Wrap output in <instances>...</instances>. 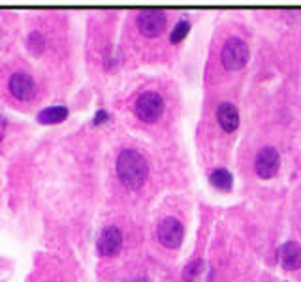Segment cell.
Here are the masks:
<instances>
[{
    "label": "cell",
    "instance_id": "cell-14",
    "mask_svg": "<svg viewBox=\"0 0 301 282\" xmlns=\"http://www.w3.org/2000/svg\"><path fill=\"white\" fill-rule=\"evenodd\" d=\"M188 32H190V21H186V19H181L177 25H175V29L172 31V34H170V42H172V43L183 42Z\"/></svg>",
    "mask_w": 301,
    "mask_h": 282
},
{
    "label": "cell",
    "instance_id": "cell-2",
    "mask_svg": "<svg viewBox=\"0 0 301 282\" xmlns=\"http://www.w3.org/2000/svg\"><path fill=\"white\" fill-rule=\"evenodd\" d=\"M249 57H251L249 45L237 36L228 38L226 43L222 45V51H221L222 64L230 72H237L241 68H245L247 62H249Z\"/></svg>",
    "mask_w": 301,
    "mask_h": 282
},
{
    "label": "cell",
    "instance_id": "cell-1",
    "mask_svg": "<svg viewBox=\"0 0 301 282\" xmlns=\"http://www.w3.org/2000/svg\"><path fill=\"white\" fill-rule=\"evenodd\" d=\"M117 175L121 183L130 188V190H138L142 188L149 177V164L145 156L140 154L134 149H124L117 156Z\"/></svg>",
    "mask_w": 301,
    "mask_h": 282
},
{
    "label": "cell",
    "instance_id": "cell-3",
    "mask_svg": "<svg viewBox=\"0 0 301 282\" xmlns=\"http://www.w3.org/2000/svg\"><path fill=\"white\" fill-rule=\"evenodd\" d=\"M134 113L142 123L154 124L164 113V98L154 91L143 92V94H140V98L135 100Z\"/></svg>",
    "mask_w": 301,
    "mask_h": 282
},
{
    "label": "cell",
    "instance_id": "cell-4",
    "mask_svg": "<svg viewBox=\"0 0 301 282\" xmlns=\"http://www.w3.org/2000/svg\"><path fill=\"white\" fill-rule=\"evenodd\" d=\"M156 237L162 246L179 248L184 239V228L181 220H177L175 216H166L164 220H160L158 228H156Z\"/></svg>",
    "mask_w": 301,
    "mask_h": 282
},
{
    "label": "cell",
    "instance_id": "cell-15",
    "mask_svg": "<svg viewBox=\"0 0 301 282\" xmlns=\"http://www.w3.org/2000/svg\"><path fill=\"white\" fill-rule=\"evenodd\" d=\"M203 271V262L202 260H192L190 264L183 269V278L184 282H194Z\"/></svg>",
    "mask_w": 301,
    "mask_h": 282
},
{
    "label": "cell",
    "instance_id": "cell-9",
    "mask_svg": "<svg viewBox=\"0 0 301 282\" xmlns=\"http://www.w3.org/2000/svg\"><path fill=\"white\" fill-rule=\"evenodd\" d=\"M216 123L226 134H234L239 126V109L232 102H222L216 107Z\"/></svg>",
    "mask_w": 301,
    "mask_h": 282
},
{
    "label": "cell",
    "instance_id": "cell-6",
    "mask_svg": "<svg viewBox=\"0 0 301 282\" xmlns=\"http://www.w3.org/2000/svg\"><path fill=\"white\" fill-rule=\"evenodd\" d=\"M281 167V154L275 147L260 149L256 162H254V172L260 179H273Z\"/></svg>",
    "mask_w": 301,
    "mask_h": 282
},
{
    "label": "cell",
    "instance_id": "cell-11",
    "mask_svg": "<svg viewBox=\"0 0 301 282\" xmlns=\"http://www.w3.org/2000/svg\"><path fill=\"white\" fill-rule=\"evenodd\" d=\"M36 119L40 124H61L68 119V107H64V105L45 107L38 113Z\"/></svg>",
    "mask_w": 301,
    "mask_h": 282
},
{
    "label": "cell",
    "instance_id": "cell-10",
    "mask_svg": "<svg viewBox=\"0 0 301 282\" xmlns=\"http://www.w3.org/2000/svg\"><path fill=\"white\" fill-rule=\"evenodd\" d=\"M279 264L284 271L301 269V246L295 241H286L279 248Z\"/></svg>",
    "mask_w": 301,
    "mask_h": 282
},
{
    "label": "cell",
    "instance_id": "cell-5",
    "mask_svg": "<svg viewBox=\"0 0 301 282\" xmlns=\"http://www.w3.org/2000/svg\"><path fill=\"white\" fill-rule=\"evenodd\" d=\"M168 25V15L162 10H143L138 13V29L145 38L160 36Z\"/></svg>",
    "mask_w": 301,
    "mask_h": 282
},
{
    "label": "cell",
    "instance_id": "cell-13",
    "mask_svg": "<svg viewBox=\"0 0 301 282\" xmlns=\"http://www.w3.org/2000/svg\"><path fill=\"white\" fill-rule=\"evenodd\" d=\"M45 36L42 32H31L29 38H26V49L31 51V55H42L45 51Z\"/></svg>",
    "mask_w": 301,
    "mask_h": 282
},
{
    "label": "cell",
    "instance_id": "cell-8",
    "mask_svg": "<svg viewBox=\"0 0 301 282\" xmlns=\"http://www.w3.org/2000/svg\"><path fill=\"white\" fill-rule=\"evenodd\" d=\"M8 89L12 92L13 98L21 100V102H29L36 96V81L32 79L31 75L25 72H17L13 74L8 81Z\"/></svg>",
    "mask_w": 301,
    "mask_h": 282
},
{
    "label": "cell",
    "instance_id": "cell-12",
    "mask_svg": "<svg viewBox=\"0 0 301 282\" xmlns=\"http://www.w3.org/2000/svg\"><path fill=\"white\" fill-rule=\"evenodd\" d=\"M209 183L215 188H218V190L228 192L232 188V184H234V177H232V173L228 172L226 167H216L215 172L209 175Z\"/></svg>",
    "mask_w": 301,
    "mask_h": 282
},
{
    "label": "cell",
    "instance_id": "cell-16",
    "mask_svg": "<svg viewBox=\"0 0 301 282\" xmlns=\"http://www.w3.org/2000/svg\"><path fill=\"white\" fill-rule=\"evenodd\" d=\"M105 121H110V113L105 109H100V111H96V115L92 119V124H94V126H100V124H104Z\"/></svg>",
    "mask_w": 301,
    "mask_h": 282
},
{
    "label": "cell",
    "instance_id": "cell-7",
    "mask_svg": "<svg viewBox=\"0 0 301 282\" xmlns=\"http://www.w3.org/2000/svg\"><path fill=\"white\" fill-rule=\"evenodd\" d=\"M96 248H98L100 256L111 258L117 256L121 248H123V233L117 226H107L104 228L98 235L96 241Z\"/></svg>",
    "mask_w": 301,
    "mask_h": 282
},
{
    "label": "cell",
    "instance_id": "cell-17",
    "mask_svg": "<svg viewBox=\"0 0 301 282\" xmlns=\"http://www.w3.org/2000/svg\"><path fill=\"white\" fill-rule=\"evenodd\" d=\"M135 282H149V280H147V278H145V276H142V278H138V280H135Z\"/></svg>",
    "mask_w": 301,
    "mask_h": 282
}]
</instances>
